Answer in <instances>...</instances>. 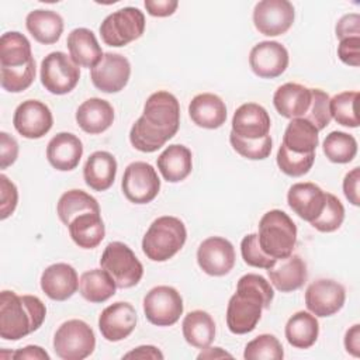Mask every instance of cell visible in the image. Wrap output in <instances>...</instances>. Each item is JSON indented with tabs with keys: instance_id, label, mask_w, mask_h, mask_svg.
Instances as JSON below:
<instances>
[{
	"instance_id": "1",
	"label": "cell",
	"mask_w": 360,
	"mask_h": 360,
	"mask_svg": "<svg viewBox=\"0 0 360 360\" xmlns=\"http://www.w3.org/2000/svg\"><path fill=\"white\" fill-rule=\"evenodd\" d=\"M179 127L180 105L176 96L159 90L148 97L142 115L131 127L129 141L135 149L152 153L172 139Z\"/></svg>"
},
{
	"instance_id": "2",
	"label": "cell",
	"mask_w": 360,
	"mask_h": 360,
	"mask_svg": "<svg viewBox=\"0 0 360 360\" xmlns=\"http://www.w3.org/2000/svg\"><path fill=\"white\" fill-rule=\"evenodd\" d=\"M274 298L271 284L260 274L248 273L236 285L226 308V325L235 335L252 332L262 318V311L269 308Z\"/></svg>"
},
{
	"instance_id": "3",
	"label": "cell",
	"mask_w": 360,
	"mask_h": 360,
	"mask_svg": "<svg viewBox=\"0 0 360 360\" xmlns=\"http://www.w3.org/2000/svg\"><path fill=\"white\" fill-rule=\"evenodd\" d=\"M46 316L45 304L35 295H18L4 290L0 294V336L18 340L39 329Z\"/></svg>"
},
{
	"instance_id": "4",
	"label": "cell",
	"mask_w": 360,
	"mask_h": 360,
	"mask_svg": "<svg viewBox=\"0 0 360 360\" xmlns=\"http://www.w3.org/2000/svg\"><path fill=\"white\" fill-rule=\"evenodd\" d=\"M187 231L181 219L170 215L156 218L142 239V250L152 262L172 259L186 243Z\"/></svg>"
},
{
	"instance_id": "5",
	"label": "cell",
	"mask_w": 360,
	"mask_h": 360,
	"mask_svg": "<svg viewBox=\"0 0 360 360\" xmlns=\"http://www.w3.org/2000/svg\"><path fill=\"white\" fill-rule=\"evenodd\" d=\"M259 245L273 259L292 255L297 243V226L281 210L267 211L259 221Z\"/></svg>"
},
{
	"instance_id": "6",
	"label": "cell",
	"mask_w": 360,
	"mask_h": 360,
	"mask_svg": "<svg viewBox=\"0 0 360 360\" xmlns=\"http://www.w3.org/2000/svg\"><path fill=\"white\" fill-rule=\"evenodd\" d=\"M100 266L104 269L118 288H131L136 285L143 276V266L122 242H110L100 259Z\"/></svg>"
},
{
	"instance_id": "7",
	"label": "cell",
	"mask_w": 360,
	"mask_h": 360,
	"mask_svg": "<svg viewBox=\"0 0 360 360\" xmlns=\"http://www.w3.org/2000/svg\"><path fill=\"white\" fill-rule=\"evenodd\" d=\"M96 347L93 329L82 319L63 322L53 336V350L62 360H83Z\"/></svg>"
},
{
	"instance_id": "8",
	"label": "cell",
	"mask_w": 360,
	"mask_h": 360,
	"mask_svg": "<svg viewBox=\"0 0 360 360\" xmlns=\"http://www.w3.org/2000/svg\"><path fill=\"white\" fill-rule=\"evenodd\" d=\"M145 31V15L136 7H124L108 14L101 25L100 35L110 46H125L142 37Z\"/></svg>"
},
{
	"instance_id": "9",
	"label": "cell",
	"mask_w": 360,
	"mask_h": 360,
	"mask_svg": "<svg viewBox=\"0 0 360 360\" xmlns=\"http://www.w3.org/2000/svg\"><path fill=\"white\" fill-rule=\"evenodd\" d=\"M39 77L42 86L49 93L60 96L76 87L80 79V69L70 56L56 51L42 59Z\"/></svg>"
},
{
	"instance_id": "10",
	"label": "cell",
	"mask_w": 360,
	"mask_h": 360,
	"mask_svg": "<svg viewBox=\"0 0 360 360\" xmlns=\"http://www.w3.org/2000/svg\"><path fill=\"white\" fill-rule=\"evenodd\" d=\"M146 319L156 326H172L183 314V298L170 285L153 287L143 298Z\"/></svg>"
},
{
	"instance_id": "11",
	"label": "cell",
	"mask_w": 360,
	"mask_h": 360,
	"mask_svg": "<svg viewBox=\"0 0 360 360\" xmlns=\"http://www.w3.org/2000/svg\"><path fill=\"white\" fill-rule=\"evenodd\" d=\"M121 188L128 201L134 204H148L159 194L160 179L152 165L146 162H132L124 172Z\"/></svg>"
},
{
	"instance_id": "12",
	"label": "cell",
	"mask_w": 360,
	"mask_h": 360,
	"mask_svg": "<svg viewBox=\"0 0 360 360\" xmlns=\"http://www.w3.org/2000/svg\"><path fill=\"white\" fill-rule=\"evenodd\" d=\"M294 17V6L288 0H262L253 8V24L260 34L267 37L287 32Z\"/></svg>"
},
{
	"instance_id": "13",
	"label": "cell",
	"mask_w": 360,
	"mask_h": 360,
	"mask_svg": "<svg viewBox=\"0 0 360 360\" xmlns=\"http://www.w3.org/2000/svg\"><path fill=\"white\" fill-rule=\"evenodd\" d=\"M129 76V60L121 53L105 52L101 60L90 69L91 83L103 93L121 91L127 86Z\"/></svg>"
},
{
	"instance_id": "14",
	"label": "cell",
	"mask_w": 360,
	"mask_h": 360,
	"mask_svg": "<svg viewBox=\"0 0 360 360\" xmlns=\"http://www.w3.org/2000/svg\"><path fill=\"white\" fill-rule=\"evenodd\" d=\"M346 300L345 287L330 278L311 283L305 291V305L315 316H332L342 309Z\"/></svg>"
},
{
	"instance_id": "15",
	"label": "cell",
	"mask_w": 360,
	"mask_h": 360,
	"mask_svg": "<svg viewBox=\"0 0 360 360\" xmlns=\"http://www.w3.org/2000/svg\"><path fill=\"white\" fill-rule=\"evenodd\" d=\"M197 263L208 276H225L235 266L233 245L222 236H210L198 246Z\"/></svg>"
},
{
	"instance_id": "16",
	"label": "cell",
	"mask_w": 360,
	"mask_h": 360,
	"mask_svg": "<svg viewBox=\"0 0 360 360\" xmlns=\"http://www.w3.org/2000/svg\"><path fill=\"white\" fill-rule=\"evenodd\" d=\"M13 124L15 131L24 138L38 139L49 132L53 117L45 103L39 100H25L15 108Z\"/></svg>"
},
{
	"instance_id": "17",
	"label": "cell",
	"mask_w": 360,
	"mask_h": 360,
	"mask_svg": "<svg viewBox=\"0 0 360 360\" xmlns=\"http://www.w3.org/2000/svg\"><path fill=\"white\" fill-rule=\"evenodd\" d=\"M249 65L256 76L274 79L285 72L288 51L277 41H262L250 49Z\"/></svg>"
},
{
	"instance_id": "18",
	"label": "cell",
	"mask_w": 360,
	"mask_h": 360,
	"mask_svg": "<svg viewBox=\"0 0 360 360\" xmlns=\"http://www.w3.org/2000/svg\"><path fill=\"white\" fill-rule=\"evenodd\" d=\"M136 326V311L125 301H118L104 308L98 316V329L108 342L128 338Z\"/></svg>"
},
{
	"instance_id": "19",
	"label": "cell",
	"mask_w": 360,
	"mask_h": 360,
	"mask_svg": "<svg viewBox=\"0 0 360 360\" xmlns=\"http://www.w3.org/2000/svg\"><path fill=\"white\" fill-rule=\"evenodd\" d=\"M41 288L53 301H66L79 288L76 270L68 263L48 266L41 274Z\"/></svg>"
},
{
	"instance_id": "20",
	"label": "cell",
	"mask_w": 360,
	"mask_h": 360,
	"mask_svg": "<svg viewBox=\"0 0 360 360\" xmlns=\"http://www.w3.org/2000/svg\"><path fill=\"white\" fill-rule=\"evenodd\" d=\"M270 117L264 107L256 103H245L236 108L232 118V132L246 139H260L269 135Z\"/></svg>"
},
{
	"instance_id": "21",
	"label": "cell",
	"mask_w": 360,
	"mask_h": 360,
	"mask_svg": "<svg viewBox=\"0 0 360 360\" xmlns=\"http://www.w3.org/2000/svg\"><path fill=\"white\" fill-rule=\"evenodd\" d=\"M326 193L315 183H295L290 187L287 202L304 221L312 222L323 210Z\"/></svg>"
},
{
	"instance_id": "22",
	"label": "cell",
	"mask_w": 360,
	"mask_h": 360,
	"mask_svg": "<svg viewBox=\"0 0 360 360\" xmlns=\"http://www.w3.org/2000/svg\"><path fill=\"white\" fill-rule=\"evenodd\" d=\"M270 283L281 292H291L301 288L308 277L307 264L298 255H290L277 259L276 263L267 269Z\"/></svg>"
},
{
	"instance_id": "23",
	"label": "cell",
	"mask_w": 360,
	"mask_h": 360,
	"mask_svg": "<svg viewBox=\"0 0 360 360\" xmlns=\"http://www.w3.org/2000/svg\"><path fill=\"white\" fill-rule=\"evenodd\" d=\"M83 155L82 141L70 132L56 134L46 146V159L52 167L60 172L73 170Z\"/></svg>"
},
{
	"instance_id": "24",
	"label": "cell",
	"mask_w": 360,
	"mask_h": 360,
	"mask_svg": "<svg viewBox=\"0 0 360 360\" xmlns=\"http://www.w3.org/2000/svg\"><path fill=\"white\" fill-rule=\"evenodd\" d=\"M191 121L205 129H217L226 121V105L224 100L212 93H201L188 104Z\"/></svg>"
},
{
	"instance_id": "25",
	"label": "cell",
	"mask_w": 360,
	"mask_h": 360,
	"mask_svg": "<svg viewBox=\"0 0 360 360\" xmlns=\"http://www.w3.org/2000/svg\"><path fill=\"white\" fill-rule=\"evenodd\" d=\"M114 121L112 105L103 98L91 97L83 101L76 111V122L79 127L90 134L97 135L111 127Z\"/></svg>"
},
{
	"instance_id": "26",
	"label": "cell",
	"mask_w": 360,
	"mask_h": 360,
	"mask_svg": "<svg viewBox=\"0 0 360 360\" xmlns=\"http://www.w3.org/2000/svg\"><path fill=\"white\" fill-rule=\"evenodd\" d=\"M273 104L281 117L301 118L309 108L311 89L298 83H284L274 91Z\"/></svg>"
},
{
	"instance_id": "27",
	"label": "cell",
	"mask_w": 360,
	"mask_h": 360,
	"mask_svg": "<svg viewBox=\"0 0 360 360\" xmlns=\"http://www.w3.org/2000/svg\"><path fill=\"white\" fill-rule=\"evenodd\" d=\"M117 174V160L105 150H97L89 156L83 167L86 184L94 191L108 190Z\"/></svg>"
},
{
	"instance_id": "28",
	"label": "cell",
	"mask_w": 360,
	"mask_h": 360,
	"mask_svg": "<svg viewBox=\"0 0 360 360\" xmlns=\"http://www.w3.org/2000/svg\"><path fill=\"white\" fill-rule=\"evenodd\" d=\"M66 46L72 60L83 68H94L104 55L96 35L87 28H75L68 35Z\"/></svg>"
},
{
	"instance_id": "29",
	"label": "cell",
	"mask_w": 360,
	"mask_h": 360,
	"mask_svg": "<svg viewBox=\"0 0 360 360\" xmlns=\"http://www.w3.org/2000/svg\"><path fill=\"white\" fill-rule=\"evenodd\" d=\"M158 169L163 179L170 183L184 180L193 169L191 150L184 145H169L158 158Z\"/></svg>"
},
{
	"instance_id": "30",
	"label": "cell",
	"mask_w": 360,
	"mask_h": 360,
	"mask_svg": "<svg viewBox=\"0 0 360 360\" xmlns=\"http://www.w3.org/2000/svg\"><path fill=\"white\" fill-rule=\"evenodd\" d=\"M25 27L35 41L51 45L55 44L63 32V18L53 10L38 8L28 13Z\"/></svg>"
},
{
	"instance_id": "31",
	"label": "cell",
	"mask_w": 360,
	"mask_h": 360,
	"mask_svg": "<svg viewBox=\"0 0 360 360\" xmlns=\"http://www.w3.org/2000/svg\"><path fill=\"white\" fill-rule=\"evenodd\" d=\"M72 240L83 249L97 248L105 235V226L98 212H84L68 225Z\"/></svg>"
},
{
	"instance_id": "32",
	"label": "cell",
	"mask_w": 360,
	"mask_h": 360,
	"mask_svg": "<svg viewBox=\"0 0 360 360\" xmlns=\"http://www.w3.org/2000/svg\"><path fill=\"white\" fill-rule=\"evenodd\" d=\"M181 329L186 342L195 349H205L215 339V322L202 309L188 312L183 319Z\"/></svg>"
},
{
	"instance_id": "33",
	"label": "cell",
	"mask_w": 360,
	"mask_h": 360,
	"mask_svg": "<svg viewBox=\"0 0 360 360\" xmlns=\"http://www.w3.org/2000/svg\"><path fill=\"white\" fill-rule=\"evenodd\" d=\"M318 129L305 118H292L283 135V143L294 153H315L319 143Z\"/></svg>"
},
{
	"instance_id": "34",
	"label": "cell",
	"mask_w": 360,
	"mask_h": 360,
	"mask_svg": "<svg viewBox=\"0 0 360 360\" xmlns=\"http://www.w3.org/2000/svg\"><path fill=\"white\" fill-rule=\"evenodd\" d=\"M287 342L297 349L311 347L319 335V323L314 314L298 311L285 323L284 329Z\"/></svg>"
},
{
	"instance_id": "35",
	"label": "cell",
	"mask_w": 360,
	"mask_h": 360,
	"mask_svg": "<svg viewBox=\"0 0 360 360\" xmlns=\"http://www.w3.org/2000/svg\"><path fill=\"white\" fill-rule=\"evenodd\" d=\"M117 284L104 269L84 271L79 278V292L89 302H104L115 294Z\"/></svg>"
},
{
	"instance_id": "36",
	"label": "cell",
	"mask_w": 360,
	"mask_h": 360,
	"mask_svg": "<svg viewBox=\"0 0 360 360\" xmlns=\"http://www.w3.org/2000/svg\"><path fill=\"white\" fill-rule=\"evenodd\" d=\"M31 44L17 31L4 32L0 38V68H20L32 60Z\"/></svg>"
},
{
	"instance_id": "37",
	"label": "cell",
	"mask_w": 360,
	"mask_h": 360,
	"mask_svg": "<svg viewBox=\"0 0 360 360\" xmlns=\"http://www.w3.org/2000/svg\"><path fill=\"white\" fill-rule=\"evenodd\" d=\"M56 212L59 219L68 226L73 218L84 212H98L100 205L94 197L83 190H69L63 193L58 201Z\"/></svg>"
},
{
	"instance_id": "38",
	"label": "cell",
	"mask_w": 360,
	"mask_h": 360,
	"mask_svg": "<svg viewBox=\"0 0 360 360\" xmlns=\"http://www.w3.org/2000/svg\"><path fill=\"white\" fill-rule=\"evenodd\" d=\"M322 149L325 156L333 163H349L357 153V141L343 131H332L326 135Z\"/></svg>"
},
{
	"instance_id": "39",
	"label": "cell",
	"mask_w": 360,
	"mask_h": 360,
	"mask_svg": "<svg viewBox=\"0 0 360 360\" xmlns=\"http://www.w3.org/2000/svg\"><path fill=\"white\" fill-rule=\"evenodd\" d=\"M357 91H342L329 100L330 117L340 125L349 128L359 127V117L356 114Z\"/></svg>"
},
{
	"instance_id": "40",
	"label": "cell",
	"mask_w": 360,
	"mask_h": 360,
	"mask_svg": "<svg viewBox=\"0 0 360 360\" xmlns=\"http://www.w3.org/2000/svg\"><path fill=\"white\" fill-rule=\"evenodd\" d=\"M243 357L246 360H281L284 350L274 335L263 333L246 345Z\"/></svg>"
},
{
	"instance_id": "41",
	"label": "cell",
	"mask_w": 360,
	"mask_h": 360,
	"mask_svg": "<svg viewBox=\"0 0 360 360\" xmlns=\"http://www.w3.org/2000/svg\"><path fill=\"white\" fill-rule=\"evenodd\" d=\"M315 162V153H294L288 150L284 145L278 148L277 152V166L278 169L291 177H300L307 174Z\"/></svg>"
},
{
	"instance_id": "42",
	"label": "cell",
	"mask_w": 360,
	"mask_h": 360,
	"mask_svg": "<svg viewBox=\"0 0 360 360\" xmlns=\"http://www.w3.org/2000/svg\"><path fill=\"white\" fill-rule=\"evenodd\" d=\"M343 219H345L343 204L340 202V200L336 195L326 193L325 205H323L322 212L319 214L318 218H315L309 224L319 232H333L340 228Z\"/></svg>"
},
{
	"instance_id": "43",
	"label": "cell",
	"mask_w": 360,
	"mask_h": 360,
	"mask_svg": "<svg viewBox=\"0 0 360 360\" xmlns=\"http://www.w3.org/2000/svg\"><path fill=\"white\" fill-rule=\"evenodd\" d=\"M1 87L10 93H20L28 89L35 79V60L32 59L25 66L20 68H0Z\"/></svg>"
},
{
	"instance_id": "44",
	"label": "cell",
	"mask_w": 360,
	"mask_h": 360,
	"mask_svg": "<svg viewBox=\"0 0 360 360\" xmlns=\"http://www.w3.org/2000/svg\"><path fill=\"white\" fill-rule=\"evenodd\" d=\"M229 142L240 156L250 160L266 159L270 155L271 146H273V141L270 135H266L260 139H246V138L238 136L232 131L229 134Z\"/></svg>"
},
{
	"instance_id": "45",
	"label": "cell",
	"mask_w": 360,
	"mask_h": 360,
	"mask_svg": "<svg viewBox=\"0 0 360 360\" xmlns=\"http://www.w3.org/2000/svg\"><path fill=\"white\" fill-rule=\"evenodd\" d=\"M329 94L321 89H311V104L302 117L315 125L318 131L326 128L332 120L329 112Z\"/></svg>"
},
{
	"instance_id": "46",
	"label": "cell",
	"mask_w": 360,
	"mask_h": 360,
	"mask_svg": "<svg viewBox=\"0 0 360 360\" xmlns=\"http://www.w3.org/2000/svg\"><path fill=\"white\" fill-rule=\"evenodd\" d=\"M240 253L242 259L248 266L257 267V269H269L271 267L277 259L266 255L259 245L257 233L246 235L240 242Z\"/></svg>"
},
{
	"instance_id": "47",
	"label": "cell",
	"mask_w": 360,
	"mask_h": 360,
	"mask_svg": "<svg viewBox=\"0 0 360 360\" xmlns=\"http://www.w3.org/2000/svg\"><path fill=\"white\" fill-rule=\"evenodd\" d=\"M18 202V191L15 184L6 176L0 174V219L8 218Z\"/></svg>"
},
{
	"instance_id": "48",
	"label": "cell",
	"mask_w": 360,
	"mask_h": 360,
	"mask_svg": "<svg viewBox=\"0 0 360 360\" xmlns=\"http://www.w3.org/2000/svg\"><path fill=\"white\" fill-rule=\"evenodd\" d=\"M338 56L343 63L357 68L360 65V37L342 39L338 46Z\"/></svg>"
},
{
	"instance_id": "49",
	"label": "cell",
	"mask_w": 360,
	"mask_h": 360,
	"mask_svg": "<svg viewBox=\"0 0 360 360\" xmlns=\"http://www.w3.org/2000/svg\"><path fill=\"white\" fill-rule=\"evenodd\" d=\"M18 156V143L7 132H0V169L11 166Z\"/></svg>"
},
{
	"instance_id": "50",
	"label": "cell",
	"mask_w": 360,
	"mask_h": 360,
	"mask_svg": "<svg viewBox=\"0 0 360 360\" xmlns=\"http://www.w3.org/2000/svg\"><path fill=\"white\" fill-rule=\"evenodd\" d=\"M336 37L342 41L345 38L360 37V15L357 13L345 14L338 22L335 28Z\"/></svg>"
},
{
	"instance_id": "51",
	"label": "cell",
	"mask_w": 360,
	"mask_h": 360,
	"mask_svg": "<svg viewBox=\"0 0 360 360\" xmlns=\"http://www.w3.org/2000/svg\"><path fill=\"white\" fill-rule=\"evenodd\" d=\"M359 183H360V169L354 167L343 179V193H345V197L349 200V202H352L356 207L360 204Z\"/></svg>"
},
{
	"instance_id": "52",
	"label": "cell",
	"mask_w": 360,
	"mask_h": 360,
	"mask_svg": "<svg viewBox=\"0 0 360 360\" xmlns=\"http://www.w3.org/2000/svg\"><path fill=\"white\" fill-rule=\"evenodd\" d=\"M146 11L153 17H169L172 15L177 6V0H145L143 3Z\"/></svg>"
},
{
	"instance_id": "53",
	"label": "cell",
	"mask_w": 360,
	"mask_h": 360,
	"mask_svg": "<svg viewBox=\"0 0 360 360\" xmlns=\"http://www.w3.org/2000/svg\"><path fill=\"white\" fill-rule=\"evenodd\" d=\"M345 347L354 357L360 356V325L356 323L345 335Z\"/></svg>"
},
{
	"instance_id": "54",
	"label": "cell",
	"mask_w": 360,
	"mask_h": 360,
	"mask_svg": "<svg viewBox=\"0 0 360 360\" xmlns=\"http://www.w3.org/2000/svg\"><path fill=\"white\" fill-rule=\"evenodd\" d=\"M13 359L15 360H21V359H35V360H49V354L39 346H34V345H30V346H25L22 349H18L15 350L13 354H11Z\"/></svg>"
},
{
	"instance_id": "55",
	"label": "cell",
	"mask_w": 360,
	"mask_h": 360,
	"mask_svg": "<svg viewBox=\"0 0 360 360\" xmlns=\"http://www.w3.org/2000/svg\"><path fill=\"white\" fill-rule=\"evenodd\" d=\"M124 359H163L162 352L155 346H139L127 354H124Z\"/></svg>"
},
{
	"instance_id": "56",
	"label": "cell",
	"mask_w": 360,
	"mask_h": 360,
	"mask_svg": "<svg viewBox=\"0 0 360 360\" xmlns=\"http://www.w3.org/2000/svg\"><path fill=\"white\" fill-rule=\"evenodd\" d=\"M198 359H219V357H232V354L224 352L221 347H205V352H201Z\"/></svg>"
}]
</instances>
